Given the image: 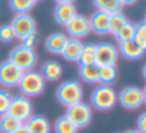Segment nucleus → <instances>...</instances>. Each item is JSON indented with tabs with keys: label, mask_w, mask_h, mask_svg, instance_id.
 Masks as SVG:
<instances>
[{
	"label": "nucleus",
	"mask_w": 146,
	"mask_h": 133,
	"mask_svg": "<svg viewBox=\"0 0 146 133\" xmlns=\"http://www.w3.org/2000/svg\"><path fill=\"white\" fill-rule=\"evenodd\" d=\"M66 115L71 119L73 124L78 129L87 127L91 123V120H92V110H91L90 105H87L83 101L67 108Z\"/></svg>",
	"instance_id": "6"
},
{
	"label": "nucleus",
	"mask_w": 146,
	"mask_h": 133,
	"mask_svg": "<svg viewBox=\"0 0 146 133\" xmlns=\"http://www.w3.org/2000/svg\"><path fill=\"white\" fill-rule=\"evenodd\" d=\"M13 133H30V131L27 129V127H26V124H22V126L19 127L18 129H15Z\"/></svg>",
	"instance_id": "33"
},
{
	"label": "nucleus",
	"mask_w": 146,
	"mask_h": 133,
	"mask_svg": "<svg viewBox=\"0 0 146 133\" xmlns=\"http://www.w3.org/2000/svg\"><path fill=\"white\" fill-rule=\"evenodd\" d=\"M144 22L146 23V14H145V18H144Z\"/></svg>",
	"instance_id": "39"
},
{
	"label": "nucleus",
	"mask_w": 146,
	"mask_h": 133,
	"mask_svg": "<svg viewBox=\"0 0 146 133\" xmlns=\"http://www.w3.org/2000/svg\"><path fill=\"white\" fill-rule=\"evenodd\" d=\"M7 114L12 115L17 120H19L22 124H25L31 116L33 115V105L30 97L23 95H15L12 97L9 109Z\"/></svg>",
	"instance_id": "5"
},
{
	"label": "nucleus",
	"mask_w": 146,
	"mask_h": 133,
	"mask_svg": "<svg viewBox=\"0 0 146 133\" xmlns=\"http://www.w3.org/2000/svg\"><path fill=\"white\" fill-rule=\"evenodd\" d=\"M15 38L13 28L10 24H3L0 26V41L1 42H10Z\"/></svg>",
	"instance_id": "30"
},
{
	"label": "nucleus",
	"mask_w": 146,
	"mask_h": 133,
	"mask_svg": "<svg viewBox=\"0 0 146 133\" xmlns=\"http://www.w3.org/2000/svg\"><path fill=\"white\" fill-rule=\"evenodd\" d=\"M10 26L13 28L14 36L17 38H19V40H22L23 37L31 35V33L36 32V22L32 15L28 14V13L15 14Z\"/></svg>",
	"instance_id": "7"
},
{
	"label": "nucleus",
	"mask_w": 146,
	"mask_h": 133,
	"mask_svg": "<svg viewBox=\"0 0 146 133\" xmlns=\"http://www.w3.org/2000/svg\"><path fill=\"white\" fill-rule=\"evenodd\" d=\"M8 60H10L22 72H27V70H32L37 64V54L35 49H28L22 45H18L10 51Z\"/></svg>",
	"instance_id": "4"
},
{
	"label": "nucleus",
	"mask_w": 146,
	"mask_h": 133,
	"mask_svg": "<svg viewBox=\"0 0 146 133\" xmlns=\"http://www.w3.org/2000/svg\"><path fill=\"white\" fill-rule=\"evenodd\" d=\"M45 83L46 81L44 79L41 73L32 69L23 72L19 83H18V87H19V91L22 92L23 96L35 97V96H40L44 92Z\"/></svg>",
	"instance_id": "2"
},
{
	"label": "nucleus",
	"mask_w": 146,
	"mask_h": 133,
	"mask_svg": "<svg viewBox=\"0 0 146 133\" xmlns=\"http://www.w3.org/2000/svg\"><path fill=\"white\" fill-rule=\"evenodd\" d=\"M118 60V48L110 42H100L96 46V60L98 67L115 66Z\"/></svg>",
	"instance_id": "9"
},
{
	"label": "nucleus",
	"mask_w": 146,
	"mask_h": 133,
	"mask_svg": "<svg viewBox=\"0 0 146 133\" xmlns=\"http://www.w3.org/2000/svg\"><path fill=\"white\" fill-rule=\"evenodd\" d=\"M142 99H144V104L146 105V86L142 88Z\"/></svg>",
	"instance_id": "36"
},
{
	"label": "nucleus",
	"mask_w": 146,
	"mask_h": 133,
	"mask_svg": "<svg viewBox=\"0 0 146 133\" xmlns=\"http://www.w3.org/2000/svg\"><path fill=\"white\" fill-rule=\"evenodd\" d=\"M118 78V69L115 66L99 67V83L111 86Z\"/></svg>",
	"instance_id": "21"
},
{
	"label": "nucleus",
	"mask_w": 146,
	"mask_h": 133,
	"mask_svg": "<svg viewBox=\"0 0 146 133\" xmlns=\"http://www.w3.org/2000/svg\"><path fill=\"white\" fill-rule=\"evenodd\" d=\"M124 133H141L140 131H137V129H129V131L124 132Z\"/></svg>",
	"instance_id": "38"
},
{
	"label": "nucleus",
	"mask_w": 146,
	"mask_h": 133,
	"mask_svg": "<svg viewBox=\"0 0 146 133\" xmlns=\"http://www.w3.org/2000/svg\"><path fill=\"white\" fill-rule=\"evenodd\" d=\"M36 1L35 0H9V7L12 10H14L17 14L21 13H28L33 7Z\"/></svg>",
	"instance_id": "26"
},
{
	"label": "nucleus",
	"mask_w": 146,
	"mask_h": 133,
	"mask_svg": "<svg viewBox=\"0 0 146 133\" xmlns=\"http://www.w3.org/2000/svg\"><path fill=\"white\" fill-rule=\"evenodd\" d=\"M12 97L13 96L10 95L9 91L0 90V116L8 111L9 105H10V101H12Z\"/></svg>",
	"instance_id": "29"
},
{
	"label": "nucleus",
	"mask_w": 146,
	"mask_h": 133,
	"mask_svg": "<svg viewBox=\"0 0 146 133\" xmlns=\"http://www.w3.org/2000/svg\"><path fill=\"white\" fill-rule=\"evenodd\" d=\"M40 73L48 82H56L63 75V67L56 60H48L41 66Z\"/></svg>",
	"instance_id": "15"
},
{
	"label": "nucleus",
	"mask_w": 146,
	"mask_h": 133,
	"mask_svg": "<svg viewBox=\"0 0 146 133\" xmlns=\"http://www.w3.org/2000/svg\"><path fill=\"white\" fill-rule=\"evenodd\" d=\"M82 46L83 44L77 38H68L63 51H62V56L68 62H78L81 51H82Z\"/></svg>",
	"instance_id": "18"
},
{
	"label": "nucleus",
	"mask_w": 146,
	"mask_h": 133,
	"mask_svg": "<svg viewBox=\"0 0 146 133\" xmlns=\"http://www.w3.org/2000/svg\"><path fill=\"white\" fill-rule=\"evenodd\" d=\"M21 126H22V123L9 114L5 113L0 116V132L1 133H13Z\"/></svg>",
	"instance_id": "24"
},
{
	"label": "nucleus",
	"mask_w": 146,
	"mask_h": 133,
	"mask_svg": "<svg viewBox=\"0 0 146 133\" xmlns=\"http://www.w3.org/2000/svg\"><path fill=\"white\" fill-rule=\"evenodd\" d=\"M90 28L96 35H108L109 33V23H110V14L96 10L88 18Z\"/></svg>",
	"instance_id": "12"
},
{
	"label": "nucleus",
	"mask_w": 146,
	"mask_h": 133,
	"mask_svg": "<svg viewBox=\"0 0 146 133\" xmlns=\"http://www.w3.org/2000/svg\"><path fill=\"white\" fill-rule=\"evenodd\" d=\"M21 41H22V42H21V45L25 46V48L35 49V46L37 45V42H38V37H37V35H36V32H35V33H31V35L23 37Z\"/></svg>",
	"instance_id": "31"
},
{
	"label": "nucleus",
	"mask_w": 146,
	"mask_h": 133,
	"mask_svg": "<svg viewBox=\"0 0 146 133\" xmlns=\"http://www.w3.org/2000/svg\"><path fill=\"white\" fill-rule=\"evenodd\" d=\"M133 36H135V24L132 22H129V21L114 33V37L119 44L124 42V41L133 40Z\"/></svg>",
	"instance_id": "25"
},
{
	"label": "nucleus",
	"mask_w": 146,
	"mask_h": 133,
	"mask_svg": "<svg viewBox=\"0 0 146 133\" xmlns=\"http://www.w3.org/2000/svg\"><path fill=\"white\" fill-rule=\"evenodd\" d=\"M66 28L68 35L71 36V38H77V40L86 37L91 32L88 18L83 14H78V13L74 15V18L71 22L66 26Z\"/></svg>",
	"instance_id": "11"
},
{
	"label": "nucleus",
	"mask_w": 146,
	"mask_h": 133,
	"mask_svg": "<svg viewBox=\"0 0 146 133\" xmlns=\"http://www.w3.org/2000/svg\"><path fill=\"white\" fill-rule=\"evenodd\" d=\"M137 0H121V3L123 5H132V4H135Z\"/></svg>",
	"instance_id": "34"
},
{
	"label": "nucleus",
	"mask_w": 146,
	"mask_h": 133,
	"mask_svg": "<svg viewBox=\"0 0 146 133\" xmlns=\"http://www.w3.org/2000/svg\"><path fill=\"white\" fill-rule=\"evenodd\" d=\"M118 103L128 110H136L144 104L142 90L136 86H127L118 93Z\"/></svg>",
	"instance_id": "8"
},
{
	"label": "nucleus",
	"mask_w": 146,
	"mask_h": 133,
	"mask_svg": "<svg viewBox=\"0 0 146 133\" xmlns=\"http://www.w3.org/2000/svg\"><path fill=\"white\" fill-rule=\"evenodd\" d=\"M56 4H68V3H73L74 0H54Z\"/></svg>",
	"instance_id": "35"
},
{
	"label": "nucleus",
	"mask_w": 146,
	"mask_h": 133,
	"mask_svg": "<svg viewBox=\"0 0 146 133\" xmlns=\"http://www.w3.org/2000/svg\"><path fill=\"white\" fill-rule=\"evenodd\" d=\"M142 77H144V79L146 81V63H145V66L142 67Z\"/></svg>",
	"instance_id": "37"
},
{
	"label": "nucleus",
	"mask_w": 146,
	"mask_h": 133,
	"mask_svg": "<svg viewBox=\"0 0 146 133\" xmlns=\"http://www.w3.org/2000/svg\"><path fill=\"white\" fill-rule=\"evenodd\" d=\"M25 124L30 133H50V123L41 114H33Z\"/></svg>",
	"instance_id": "17"
},
{
	"label": "nucleus",
	"mask_w": 146,
	"mask_h": 133,
	"mask_svg": "<svg viewBox=\"0 0 146 133\" xmlns=\"http://www.w3.org/2000/svg\"><path fill=\"white\" fill-rule=\"evenodd\" d=\"M92 4L98 10L108 13V14L119 13L122 12V8H123L121 0H92Z\"/></svg>",
	"instance_id": "20"
},
{
	"label": "nucleus",
	"mask_w": 146,
	"mask_h": 133,
	"mask_svg": "<svg viewBox=\"0 0 146 133\" xmlns=\"http://www.w3.org/2000/svg\"><path fill=\"white\" fill-rule=\"evenodd\" d=\"M91 105L99 111L111 110L118 103V93L111 86L99 85L91 93Z\"/></svg>",
	"instance_id": "1"
},
{
	"label": "nucleus",
	"mask_w": 146,
	"mask_h": 133,
	"mask_svg": "<svg viewBox=\"0 0 146 133\" xmlns=\"http://www.w3.org/2000/svg\"><path fill=\"white\" fill-rule=\"evenodd\" d=\"M78 74L81 79L88 83H99V67L96 64L91 66H78Z\"/></svg>",
	"instance_id": "22"
},
{
	"label": "nucleus",
	"mask_w": 146,
	"mask_h": 133,
	"mask_svg": "<svg viewBox=\"0 0 146 133\" xmlns=\"http://www.w3.org/2000/svg\"><path fill=\"white\" fill-rule=\"evenodd\" d=\"M133 41L142 50L146 51V23L144 21H141V22H139L137 24H135Z\"/></svg>",
	"instance_id": "27"
},
{
	"label": "nucleus",
	"mask_w": 146,
	"mask_h": 133,
	"mask_svg": "<svg viewBox=\"0 0 146 133\" xmlns=\"http://www.w3.org/2000/svg\"><path fill=\"white\" fill-rule=\"evenodd\" d=\"M96 44L94 42H87L83 44L82 51H81L80 59H78V66H91L95 64L96 60Z\"/></svg>",
	"instance_id": "19"
},
{
	"label": "nucleus",
	"mask_w": 146,
	"mask_h": 133,
	"mask_svg": "<svg viewBox=\"0 0 146 133\" xmlns=\"http://www.w3.org/2000/svg\"><path fill=\"white\" fill-rule=\"evenodd\" d=\"M54 129H55V133H78V128L66 114L59 116L55 120Z\"/></svg>",
	"instance_id": "23"
},
{
	"label": "nucleus",
	"mask_w": 146,
	"mask_h": 133,
	"mask_svg": "<svg viewBox=\"0 0 146 133\" xmlns=\"http://www.w3.org/2000/svg\"><path fill=\"white\" fill-rule=\"evenodd\" d=\"M118 53L122 54L124 59H128V60H139L142 56L145 55L146 51H144L133 40L129 41H124L121 42L118 46Z\"/></svg>",
	"instance_id": "16"
},
{
	"label": "nucleus",
	"mask_w": 146,
	"mask_h": 133,
	"mask_svg": "<svg viewBox=\"0 0 146 133\" xmlns=\"http://www.w3.org/2000/svg\"><path fill=\"white\" fill-rule=\"evenodd\" d=\"M137 131L141 133H146V111L141 113L137 118Z\"/></svg>",
	"instance_id": "32"
},
{
	"label": "nucleus",
	"mask_w": 146,
	"mask_h": 133,
	"mask_svg": "<svg viewBox=\"0 0 146 133\" xmlns=\"http://www.w3.org/2000/svg\"><path fill=\"white\" fill-rule=\"evenodd\" d=\"M68 37L66 33L63 32H53L49 35L45 40V49L51 54H56V55H62L64 46H66Z\"/></svg>",
	"instance_id": "14"
},
{
	"label": "nucleus",
	"mask_w": 146,
	"mask_h": 133,
	"mask_svg": "<svg viewBox=\"0 0 146 133\" xmlns=\"http://www.w3.org/2000/svg\"><path fill=\"white\" fill-rule=\"evenodd\" d=\"M55 97L63 106L69 108V106L82 101L83 99L82 86L77 81H73V79L62 82L58 86V88H56Z\"/></svg>",
	"instance_id": "3"
},
{
	"label": "nucleus",
	"mask_w": 146,
	"mask_h": 133,
	"mask_svg": "<svg viewBox=\"0 0 146 133\" xmlns=\"http://www.w3.org/2000/svg\"><path fill=\"white\" fill-rule=\"evenodd\" d=\"M77 14V10L73 3H68V4H56L54 8V19L56 23H59L60 26L66 27L69 22L74 18V15Z\"/></svg>",
	"instance_id": "13"
},
{
	"label": "nucleus",
	"mask_w": 146,
	"mask_h": 133,
	"mask_svg": "<svg viewBox=\"0 0 146 133\" xmlns=\"http://www.w3.org/2000/svg\"><path fill=\"white\" fill-rule=\"evenodd\" d=\"M128 22L127 17L123 14L122 12L119 13H114V14H110V23H109V33H115L121 27H123L126 23Z\"/></svg>",
	"instance_id": "28"
},
{
	"label": "nucleus",
	"mask_w": 146,
	"mask_h": 133,
	"mask_svg": "<svg viewBox=\"0 0 146 133\" xmlns=\"http://www.w3.org/2000/svg\"><path fill=\"white\" fill-rule=\"evenodd\" d=\"M35 1H40V0H35Z\"/></svg>",
	"instance_id": "40"
},
{
	"label": "nucleus",
	"mask_w": 146,
	"mask_h": 133,
	"mask_svg": "<svg viewBox=\"0 0 146 133\" xmlns=\"http://www.w3.org/2000/svg\"><path fill=\"white\" fill-rule=\"evenodd\" d=\"M23 72L10 60L0 63V85L5 87H15L19 83Z\"/></svg>",
	"instance_id": "10"
}]
</instances>
